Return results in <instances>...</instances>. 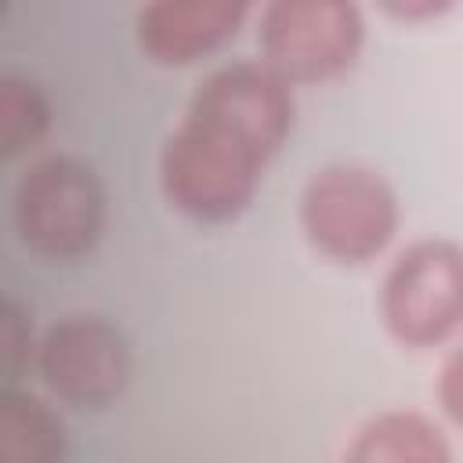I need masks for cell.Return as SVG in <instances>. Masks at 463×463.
I'll use <instances>...</instances> for the list:
<instances>
[{
	"label": "cell",
	"instance_id": "3957f363",
	"mask_svg": "<svg viewBox=\"0 0 463 463\" xmlns=\"http://www.w3.org/2000/svg\"><path fill=\"white\" fill-rule=\"evenodd\" d=\"M398 221L402 210L387 177L358 163L322 166L300 192L304 239L333 264H369L387 250Z\"/></svg>",
	"mask_w": 463,
	"mask_h": 463
},
{
	"label": "cell",
	"instance_id": "277c9868",
	"mask_svg": "<svg viewBox=\"0 0 463 463\" xmlns=\"http://www.w3.org/2000/svg\"><path fill=\"white\" fill-rule=\"evenodd\" d=\"M383 329L412 351L438 347L463 329V246L420 239L405 246L380 286Z\"/></svg>",
	"mask_w": 463,
	"mask_h": 463
},
{
	"label": "cell",
	"instance_id": "7a4b0ae2",
	"mask_svg": "<svg viewBox=\"0 0 463 463\" xmlns=\"http://www.w3.org/2000/svg\"><path fill=\"white\" fill-rule=\"evenodd\" d=\"M14 232L29 253L51 264L87 257L105 232V184L76 156H47L14 184Z\"/></svg>",
	"mask_w": 463,
	"mask_h": 463
},
{
	"label": "cell",
	"instance_id": "5b68a950",
	"mask_svg": "<svg viewBox=\"0 0 463 463\" xmlns=\"http://www.w3.org/2000/svg\"><path fill=\"white\" fill-rule=\"evenodd\" d=\"M260 61L293 83L347 72L365 43L362 11L347 0H275L260 11Z\"/></svg>",
	"mask_w": 463,
	"mask_h": 463
},
{
	"label": "cell",
	"instance_id": "8fae6325",
	"mask_svg": "<svg viewBox=\"0 0 463 463\" xmlns=\"http://www.w3.org/2000/svg\"><path fill=\"white\" fill-rule=\"evenodd\" d=\"M0 340H4V376H7V383H14L22 376V369L29 362H36V347H40V344H33V322H29V315H25V307L14 297L4 300V329H0Z\"/></svg>",
	"mask_w": 463,
	"mask_h": 463
},
{
	"label": "cell",
	"instance_id": "7c38bea8",
	"mask_svg": "<svg viewBox=\"0 0 463 463\" xmlns=\"http://www.w3.org/2000/svg\"><path fill=\"white\" fill-rule=\"evenodd\" d=\"M438 405L456 427H463V344L445 358L438 373Z\"/></svg>",
	"mask_w": 463,
	"mask_h": 463
},
{
	"label": "cell",
	"instance_id": "6da1fadb",
	"mask_svg": "<svg viewBox=\"0 0 463 463\" xmlns=\"http://www.w3.org/2000/svg\"><path fill=\"white\" fill-rule=\"evenodd\" d=\"M293 112V87L264 61L213 69L159 152V184L170 206L195 224L235 221L286 145Z\"/></svg>",
	"mask_w": 463,
	"mask_h": 463
},
{
	"label": "cell",
	"instance_id": "4fadbf2b",
	"mask_svg": "<svg viewBox=\"0 0 463 463\" xmlns=\"http://www.w3.org/2000/svg\"><path fill=\"white\" fill-rule=\"evenodd\" d=\"M387 11L398 14V18H430V14H441L449 7L445 4H391Z\"/></svg>",
	"mask_w": 463,
	"mask_h": 463
},
{
	"label": "cell",
	"instance_id": "30bf717a",
	"mask_svg": "<svg viewBox=\"0 0 463 463\" xmlns=\"http://www.w3.org/2000/svg\"><path fill=\"white\" fill-rule=\"evenodd\" d=\"M51 127V105L40 83L7 72L0 80V156L14 159L29 152Z\"/></svg>",
	"mask_w": 463,
	"mask_h": 463
},
{
	"label": "cell",
	"instance_id": "8992f818",
	"mask_svg": "<svg viewBox=\"0 0 463 463\" xmlns=\"http://www.w3.org/2000/svg\"><path fill=\"white\" fill-rule=\"evenodd\" d=\"M36 373L61 405L109 409L130 383V344L101 315H65L40 336Z\"/></svg>",
	"mask_w": 463,
	"mask_h": 463
},
{
	"label": "cell",
	"instance_id": "9c48e42d",
	"mask_svg": "<svg viewBox=\"0 0 463 463\" xmlns=\"http://www.w3.org/2000/svg\"><path fill=\"white\" fill-rule=\"evenodd\" d=\"M65 459V427L58 412L7 387L0 394V463H61Z\"/></svg>",
	"mask_w": 463,
	"mask_h": 463
},
{
	"label": "cell",
	"instance_id": "52a82bcc",
	"mask_svg": "<svg viewBox=\"0 0 463 463\" xmlns=\"http://www.w3.org/2000/svg\"><path fill=\"white\" fill-rule=\"evenodd\" d=\"M242 0H156L137 7L134 36L156 65H195L221 51L246 22Z\"/></svg>",
	"mask_w": 463,
	"mask_h": 463
},
{
	"label": "cell",
	"instance_id": "ba28073f",
	"mask_svg": "<svg viewBox=\"0 0 463 463\" xmlns=\"http://www.w3.org/2000/svg\"><path fill=\"white\" fill-rule=\"evenodd\" d=\"M344 463H452V449L423 412L391 409L358 427Z\"/></svg>",
	"mask_w": 463,
	"mask_h": 463
}]
</instances>
